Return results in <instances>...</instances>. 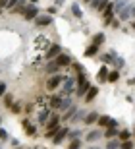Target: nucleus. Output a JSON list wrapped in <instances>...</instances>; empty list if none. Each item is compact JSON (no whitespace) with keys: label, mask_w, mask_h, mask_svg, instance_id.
<instances>
[{"label":"nucleus","mask_w":135,"mask_h":149,"mask_svg":"<svg viewBox=\"0 0 135 149\" xmlns=\"http://www.w3.org/2000/svg\"><path fill=\"white\" fill-rule=\"evenodd\" d=\"M120 79V70H116V68H114V70H110V74H108V81L110 83H116Z\"/></svg>","instance_id":"nucleus-32"},{"label":"nucleus","mask_w":135,"mask_h":149,"mask_svg":"<svg viewBox=\"0 0 135 149\" xmlns=\"http://www.w3.org/2000/svg\"><path fill=\"white\" fill-rule=\"evenodd\" d=\"M131 16L135 17V6H133V8H131Z\"/></svg>","instance_id":"nucleus-48"},{"label":"nucleus","mask_w":135,"mask_h":149,"mask_svg":"<svg viewBox=\"0 0 135 149\" xmlns=\"http://www.w3.org/2000/svg\"><path fill=\"white\" fill-rule=\"evenodd\" d=\"M120 149H135V143L131 141V139H127V141H122V143H120Z\"/></svg>","instance_id":"nucleus-38"},{"label":"nucleus","mask_w":135,"mask_h":149,"mask_svg":"<svg viewBox=\"0 0 135 149\" xmlns=\"http://www.w3.org/2000/svg\"><path fill=\"white\" fill-rule=\"evenodd\" d=\"M102 138L106 139H114V138H118V128H106L102 134Z\"/></svg>","instance_id":"nucleus-26"},{"label":"nucleus","mask_w":135,"mask_h":149,"mask_svg":"<svg viewBox=\"0 0 135 149\" xmlns=\"http://www.w3.org/2000/svg\"><path fill=\"white\" fill-rule=\"evenodd\" d=\"M110 122H112V116H108V114H100V118H98V126H102V128H108L110 126Z\"/></svg>","instance_id":"nucleus-27"},{"label":"nucleus","mask_w":135,"mask_h":149,"mask_svg":"<svg viewBox=\"0 0 135 149\" xmlns=\"http://www.w3.org/2000/svg\"><path fill=\"white\" fill-rule=\"evenodd\" d=\"M2 103H4L6 109H12V107L16 105V101H14V95H12V93H6L4 97H2Z\"/></svg>","instance_id":"nucleus-24"},{"label":"nucleus","mask_w":135,"mask_h":149,"mask_svg":"<svg viewBox=\"0 0 135 149\" xmlns=\"http://www.w3.org/2000/svg\"><path fill=\"white\" fill-rule=\"evenodd\" d=\"M64 79H66L64 74H54V76H48V79H46V89H48V91H54V89L62 87Z\"/></svg>","instance_id":"nucleus-2"},{"label":"nucleus","mask_w":135,"mask_h":149,"mask_svg":"<svg viewBox=\"0 0 135 149\" xmlns=\"http://www.w3.org/2000/svg\"><path fill=\"white\" fill-rule=\"evenodd\" d=\"M23 149H31V147H23Z\"/></svg>","instance_id":"nucleus-58"},{"label":"nucleus","mask_w":135,"mask_h":149,"mask_svg":"<svg viewBox=\"0 0 135 149\" xmlns=\"http://www.w3.org/2000/svg\"><path fill=\"white\" fill-rule=\"evenodd\" d=\"M52 114H54L52 109H50V107H44L43 111L37 114V122H39V124H46V122H48V118H50Z\"/></svg>","instance_id":"nucleus-9"},{"label":"nucleus","mask_w":135,"mask_h":149,"mask_svg":"<svg viewBox=\"0 0 135 149\" xmlns=\"http://www.w3.org/2000/svg\"><path fill=\"white\" fill-rule=\"evenodd\" d=\"M0 149H2V147H0Z\"/></svg>","instance_id":"nucleus-59"},{"label":"nucleus","mask_w":135,"mask_h":149,"mask_svg":"<svg viewBox=\"0 0 135 149\" xmlns=\"http://www.w3.org/2000/svg\"><path fill=\"white\" fill-rule=\"evenodd\" d=\"M6 93H8V85H6V81H0V99H2Z\"/></svg>","instance_id":"nucleus-40"},{"label":"nucleus","mask_w":135,"mask_h":149,"mask_svg":"<svg viewBox=\"0 0 135 149\" xmlns=\"http://www.w3.org/2000/svg\"><path fill=\"white\" fill-rule=\"evenodd\" d=\"M68 134H70V128H68V126H60L58 132H56V136L52 138V143L54 145H60L64 139H68Z\"/></svg>","instance_id":"nucleus-4"},{"label":"nucleus","mask_w":135,"mask_h":149,"mask_svg":"<svg viewBox=\"0 0 135 149\" xmlns=\"http://www.w3.org/2000/svg\"><path fill=\"white\" fill-rule=\"evenodd\" d=\"M120 23H122V19H120V17H114L112 22H110V27L112 29H120Z\"/></svg>","instance_id":"nucleus-42"},{"label":"nucleus","mask_w":135,"mask_h":149,"mask_svg":"<svg viewBox=\"0 0 135 149\" xmlns=\"http://www.w3.org/2000/svg\"><path fill=\"white\" fill-rule=\"evenodd\" d=\"M10 143H12V147H21L19 145V139H16V138H10Z\"/></svg>","instance_id":"nucleus-45"},{"label":"nucleus","mask_w":135,"mask_h":149,"mask_svg":"<svg viewBox=\"0 0 135 149\" xmlns=\"http://www.w3.org/2000/svg\"><path fill=\"white\" fill-rule=\"evenodd\" d=\"M129 16H131V6H125L124 10H122V12L118 14V17L122 19V22H125V19H127Z\"/></svg>","instance_id":"nucleus-31"},{"label":"nucleus","mask_w":135,"mask_h":149,"mask_svg":"<svg viewBox=\"0 0 135 149\" xmlns=\"http://www.w3.org/2000/svg\"><path fill=\"white\" fill-rule=\"evenodd\" d=\"M35 47H37L39 50H48L50 47H52V43H50L48 37H44V35H39L37 39H35Z\"/></svg>","instance_id":"nucleus-8"},{"label":"nucleus","mask_w":135,"mask_h":149,"mask_svg":"<svg viewBox=\"0 0 135 149\" xmlns=\"http://www.w3.org/2000/svg\"><path fill=\"white\" fill-rule=\"evenodd\" d=\"M39 6L37 4H27V8H25V12H23V19H27V22H35L41 14H39Z\"/></svg>","instance_id":"nucleus-3"},{"label":"nucleus","mask_w":135,"mask_h":149,"mask_svg":"<svg viewBox=\"0 0 135 149\" xmlns=\"http://www.w3.org/2000/svg\"><path fill=\"white\" fill-rule=\"evenodd\" d=\"M131 136H133V132H129L127 128H124V130L118 132V139L120 141H127V139H131Z\"/></svg>","instance_id":"nucleus-25"},{"label":"nucleus","mask_w":135,"mask_h":149,"mask_svg":"<svg viewBox=\"0 0 135 149\" xmlns=\"http://www.w3.org/2000/svg\"><path fill=\"white\" fill-rule=\"evenodd\" d=\"M71 105H73V103H71V97H64V99H62V105H60V111L66 112Z\"/></svg>","instance_id":"nucleus-33"},{"label":"nucleus","mask_w":135,"mask_h":149,"mask_svg":"<svg viewBox=\"0 0 135 149\" xmlns=\"http://www.w3.org/2000/svg\"><path fill=\"white\" fill-rule=\"evenodd\" d=\"M85 116H87V111H83V109H81V111H77L75 112V116H73V118H71V122H83L85 120Z\"/></svg>","instance_id":"nucleus-36"},{"label":"nucleus","mask_w":135,"mask_h":149,"mask_svg":"<svg viewBox=\"0 0 135 149\" xmlns=\"http://www.w3.org/2000/svg\"><path fill=\"white\" fill-rule=\"evenodd\" d=\"M44 72L48 76H54V74H60V66L56 64V60H48L44 64Z\"/></svg>","instance_id":"nucleus-14"},{"label":"nucleus","mask_w":135,"mask_h":149,"mask_svg":"<svg viewBox=\"0 0 135 149\" xmlns=\"http://www.w3.org/2000/svg\"><path fill=\"white\" fill-rule=\"evenodd\" d=\"M87 149H100V147H97V145H91V147H87Z\"/></svg>","instance_id":"nucleus-49"},{"label":"nucleus","mask_w":135,"mask_h":149,"mask_svg":"<svg viewBox=\"0 0 135 149\" xmlns=\"http://www.w3.org/2000/svg\"><path fill=\"white\" fill-rule=\"evenodd\" d=\"M21 126H23V130H25V136H29V138H37V126L31 124L29 118L21 120Z\"/></svg>","instance_id":"nucleus-7"},{"label":"nucleus","mask_w":135,"mask_h":149,"mask_svg":"<svg viewBox=\"0 0 135 149\" xmlns=\"http://www.w3.org/2000/svg\"><path fill=\"white\" fill-rule=\"evenodd\" d=\"M81 130H70V134H68V141H73V139H81Z\"/></svg>","instance_id":"nucleus-34"},{"label":"nucleus","mask_w":135,"mask_h":149,"mask_svg":"<svg viewBox=\"0 0 135 149\" xmlns=\"http://www.w3.org/2000/svg\"><path fill=\"white\" fill-rule=\"evenodd\" d=\"M110 4V0H93L91 2V8L93 12H98V14H102L104 10H106V6Z\"/></svg>","instance_id":"nucleus-10"},{"label":"nucleus","mask_w":135,"mask_h":149,"mask_svg":"<svg viewBox=\"0 0 135 149\" xmlns=\"http://www.w3.org/2000/svg\"><path fill=\"white\" fill-rule=\"evenodd\" d=\"M0 124H2V116H0Z\"/></svg>","instance_id":"nucleus-56"},{"label":"nucleus","mask_w":135,"mask_h":149,"mask_svg":"<svg viewBox=\"0 0 135 149\" xmlns=\"http://www.w3.org/2000/svg\"><path fill=\"white\" fill-rule=\"evenodd\" d=\"M131 27H133V29H135V22H133V23H131Z\"/></svg>","instance_id":"nucleus-53"},{"label":"nucleus","mask_w":135,"mask_h":149,"mask_svg":"<svg viewBox=\"0 0 135 149\" xmlns=\"http://www.w3.org/2000/svg\"><path fill=\"white\" fill-rule=\"evenodd\" d=\"M6 141H10V134H8L6 128L0 126V143H6Z\"/></svg>","instance_id":"nucleus-35"},{"label":"nucleus","mask_w":135,"mask_h":149,"mask_svg":"<svg viewBox=\"0 0 135 149\" xmlns=\"http://www.w3.org/2000/svg\"><path fill=\"white\" fill-rule=\"evenodd\" d=\"M33 111V105H29V103H27V105H25V112H27V114H29V112H31Z\"/></svg>","instance_id":"nucleus-47"},{"label":"nucleus","mask_w":135,"mask_h":149,"mask_svg":"<svg viewBox=\"0 0 135 149\" xmlns=\"http://www.w3.org/2000/svg\"><path fill=\"white\" fill-rule=\"evenodd\" d=\"M112 52H114V50H112ZM114 66H116V70H120V68L125 66V60L122 58V56H118L116 52H114Z\"/></svg>","instance_id":"nucleus-29"},{"label":"nucleus","mask_w":135,"mask_h":149,"mask_svg":"<svg viewBox=\"0 0 135 149\" xmlns=\"http://www.w3.org/2000/svg\"><path fill=\"white\" fill-rule=\"evenodd\" d=\"M35 25H37V27H48V25H52V16H48V14L39 16L37 19H35Z\"/></svg>","instance_id":"nucleus-11"},{"label":"nucleus","mask_w":135,"mask_h":149,"mask_svg":"<svg viewBox=\"0 0 135 149\" xmlns=\"http://www.w3.org/2000/svg\"><path fill=\"white\" fill-rule=\"evenodd\" d=\"M35 149H46V147H43V145H37V147H35Z\"/></svg>","instance_id":"nucleus-50"},{"label":"nucleus","mask_w":135,"mask_h":149,"mask_svg":"<svg viewBox=\"0 0 135 149\" xmlns=\"http://www.w3.org/2000/svg\"><path fill=\"white\" fill-rule=\"evenodd\" d=\"M98 49H100V47H97V45L89 43V47L85 49V52H83V54H85L87 58H93V56H97V54H98Z\"/></svg>","instance_id":"nucleus-20"},{"label":"nucleus","mask_w":135,"mask_h":149,"mask_svg":"<svg viewBox=\"0 0 135 149\" xmlns=\"http://www.w3.org/2000/svg\"><path fill=\"white\" fill-rule=\"evenodd\" d=\"M97 95H98V87H95V85H93V87L89 89V93L85 95V103H93V101L97 99Z\"/></svg>","instance_id":"nucleus-23"},{"label":"nucleus","mask_w":135,"mask_h":149,"mask_svg":"<svg viewBox=\"0 0 135 149\" xmlns=\"http://www.w3.org/2000/svg\"><path fill=\"white\" fill-rule=\"evenodd\" d=\"M71 68H73L77 74H85V66H83V64H79V62H71Z\"/></svg>","instance_id":"nucleus-37"},{"label":"nucleus","mask_w":135,"mask_h":149,"mask_svg":"<svg viewBox=\"0 0 135 149\" xmlns=\"http://www.w3.org/2000/svg\"><path fill=\"white\" fill-rule=\"evenodd\" d=\"M64 2L66 0H54V6H56V8H58V6H64Z\"/></svg>","instance_id":"nucleus-46"},{"label":"nucleus","mask_w":135,"mask_h":149,"mask_svg":"<svg viewBox=\"0 0 135 149\" xmlns=\"http://www.w3.org/2000/svg\"><path fill=\"white\" fill-rule=\"evenodd\" d=\"M108 74H110V70H108V66H100V70H98V74H97V79H98V83H104V81H108Z\"/></svg>","instance_id":"nucleus-18"},{"label":"nucleus","mask_w":135,"mask_h":149,"mask_svg":"<svg viewBox=\"0 0 135 149\" xmlns=\"http://www.w3.org/2000/svg\"><path fill=\"white\" fill-rule=\"evenodd\" d=\"M71 16L73 17H83V10H81V6L77 4V2L71 4Z\"/></svg>","instance_id":"nucleus-28"},{"label":"nucleus","mask_w":135,"mask_h":149,"mask_svg":"<svg viewBox=\"0 0 135 149\" xmlns=\"http://www.w3.org/2000/svg\"><path fill=\"white\" fill-rule=\"evenodd\" d=\"M17 2H19V0H10V2H8V6H6V12H12L17 6Z\"/></svg>","instance_id":"nucleus-43"},{"label":"nucleus","mask_w":135,"mask_h":149,"mask_svg":"<svg viewBox=\"0 0 135 149\" xmlns=\"http://www.w3.org/2000/svg\"><path fill=\"white\" fill-rule=\"evenodd\" d=\"M98 118H100V114H98L97 111L87 112V116H85V120H83V124H87V126H91V124H97Z\"/></svg>","instance_id":"nucleus-17"},{"label":"nucleus","mask_w":135,"mask_h":149,"mask_svg":"<svg viewBox=\"0 0 135 149\" xmlns=\"http://www.w3.org/2000/svg\"><path fill=\"white\" fill-rule=\"evenodd\" d=\"M14 149H23V147H14Z\"/></svg>","instance_id":"nucleus-54"},{"label":"nucleus","mask_w":135,"mask_h":149,"mask_svg":"<svg viewBox=\"0 0 135 149\" xmlns=\"http://www.w3.org/2000/svg\"><path fill=\"white\" fill-rule=\"evenodd\" d=\"M27 4H29L27 0H19V2H17V6H16V8H14V10L10 12V14H21V16H23V12H25Z\"/></svg>","instance_id":"nucleus-22"},{"label":"nucleus","mask_w":135,"mask_h":149,"mask_svg":"<svg viewBox=\"0 0 135 149\" xmlns=\"http://www.w3.org/2000/svg\"><path fill=\"white\" fill-rule=\"evenodd\" d=\"M133 136H135V126H133Z\"/></svg>","instance_id":"nucleus-55"},{"label":"nucleus","mask_w":135,"mask_h":149,"mask_svg":"<svg viewBox=\"0 0 135 149\" xmlns=\"http://www.w3.org/2000/svg\"><path fill=\"white\" fill-rule=\"evenodd\" d=\"M71 56L70 54H64V52H62V54L58 56V58H56V64H58L60 68H66V66H71Z\"/></svg>","instance_id":"nucleus-15"},{"label":"nucleus","mask_w":135,"mask_h":149,"mask_svg":"<svg viewBox=\"0 0 135 149\" xmlns=\"http://www.w3.org/2000/svg\"><path fill=\"white\" fill-rule=\"evenodd\" d=\"M104 41H106V35H104L102 31H98V33L93 35V45H97V47H102Z\"/></svg>","instance_id":"nucleus-21"},{"label":"nucleus","mask_w":135,"mask_h":149,"mask_svg":"<svg viewBox=\"0 0 135 149\" xmlns=\"http://www.w3.org/2000/svg\"><path fill=\"white\" fill-rule=\"evenodd\" d=\"M81 139H73V141H70V143H68V149H81Z\"/></svg>","instance_id":"nucleus-39"},{"label":"nucleus","mask_w":135,"mask_h":149,"mask_svg":"<svg viewBox=\"0 0 135 149\" xmlns=\"http://www.w3.org/2000/svg\"><path fill=\"white\" fill-rule=\"evenodd\" d=\"M77 111H79V109H77V105H71L70 109H68V111L62 114V122H71V118L75 116V112H77Z\"/></svg>","instance_id":"nucleus-16"},{"label":"nucleus","mask_w":135,"mask_h":149,"mask_svg":"<svg viewBox=\"0 0 135 149\" xmlns=\"http://www.w3.org/2000/svg\"><path fill=\"white\" fill-rule=\"evenodd\" d=\"M75 89H77V79L75 77H68L66 76L64 83H62V97H71V95H75Z\"/></svg>","instance_id":"nucleus-1"},{"label":"nucleus","mask_w":135,"mask_h":149,"mask_svg":"<svg viewBox=\"0 0 135 149\" xmlns=\"http://www.w3.org/2000/svg\"><path fill=\"white\" fill-rule=\"evenodd\" d=\"M10 111H12V112H14V114H19V112H21V111H23V107H21V103H16V105L12 107Z\"/></svg>","instance_id":"nucleus-41"},{"label":"nucleus","mask_w":135,"mask_h":149,"mask_svg":"<svg viewBox=\"0 0 135 149\" xmlns=\"http://www.w3.org/2000/svg\"><path fill=\"white\" fill-rule=\"evenodd\" d=\"M56 12H58V8H56V6H48V8H46V14H48V16H54Z\"/></svg>","instance_id":"nucleus-44"},{"label":"nucleus","mask_w":135,"mask_h":149,"mask_svg":"<svg viewBox=\"0 0 135 149\" xmlns=\"http://www.w3.org/2000/svg\"><path fill=\"white\" fill-rule=\"evenodd\" d=\"M83 2H87V4H91V2H93V0H83Z\"/></svg>","instance_id":"nucleus-52"},{"label":"nucleus","mask_w":135,"mask_h":149,"mask_svg":"<svg viewBox=\"0 0 135 149\" xmlns=\"http://www.w3.org/2000/svg\"><path fill=\"white\" fill-rule=\"evenodd\" d=\"M93 85H91V81L89 79H85V81H81V83H77V89H75V95L79 97V99H85V95L89 93V89H91Z\"/></svg>","instance_id":"nucleus-6"},{"label":"nucleus","mask_w":135,"mask_h":149,"mask_svg":"<svg viewBox=\"0 0 135 149\" xmlns=\"http://www.w3.org/2000/svg\"><path fill=\"white\" fill-rule=\"evenodd\" d=\"M2 12H4V10H2V8H0V14H2Z\"/></svg>","instance_id":"nucleus-57"},{"label":"nucleus","mask_w":135,"mask_h":149,"mask_svg":"<svg viewBox=\"0 0 135 149\" xmlns=\"http://www.w3.org/2000/svg\"><path fill=\"white\" fill-rule=\"evenodd\" d=\"M29 4H37V0H29Z\"/></svg>","instance_id":"nucleus-51"},{"label":"nucleus","mask_w":135,"mask_h":149,"mask_svg":"<svg viewBox=\"0 0 135 149\" xmlns=\"http://www.w3.org/2000/svg\"><path fill=\"white\" fill-rule=\"evenodd\" d=\"M120 141L118 138H114V139H106V149H120Z\"/></svg>","instance_id":"nucleus-30"},{"label":"nucleus","mask_w":135,"mask_h":149,"mask_svg":"<svg viewBox=\"0 0 135 149\" xmlns=\"http://www.w3.org/2000/svg\"><path fill=\"white\" fill-rule=\"evenodd\" d=\"M60 122H62V116L60 114H52L48 118V122H46V130H58Z\"/></svg>","instance_id":"nucleus-12"},{"label":"nucleus","mask_w":135,"mask_h":149,"mask_svg":"<svg viewBox=\"0 0 135 149\" xmlns=\"http://www.w3.org/2000/svg\"><path fill=\"white\" fill-rule=\"evenodd\" d=\"M60 54H62V47H60L58 43H52V47H50V49L46 50L44 58H46V62H48V60H56V58H58Z\"/></svg>","instance_id":"nucleus-5"},{"label":"nucleus","mask_w":135,"mask_h":149,"mask_svg":"<svg viewBox=\"0 0 135 149\" xmlns=\"http://www.w3.org/2000/svg\"><path fill=\"white\" fill-rule=\"evenodd\" d=\"M100 138H102V134L98 132V130H91V132L85 136V141H87V143H95V141L100 139Z\"/></svg>","instance_id":"nucleus-19"},{"label":"nucleus","mask_w":135,"mask_h":149,"mask_svg":"<svg viewBox=\"0 0 135 149\" xmlns=\"http://www.w3.org/2000/svg\"><path fill=\"white\" fill-rule=\"evenodd\" d=\"M62 95H50L48 97V107L52 111H60V105H62Z\"/></svg>","instance_id":"nucleus-13"}]
</instances>
